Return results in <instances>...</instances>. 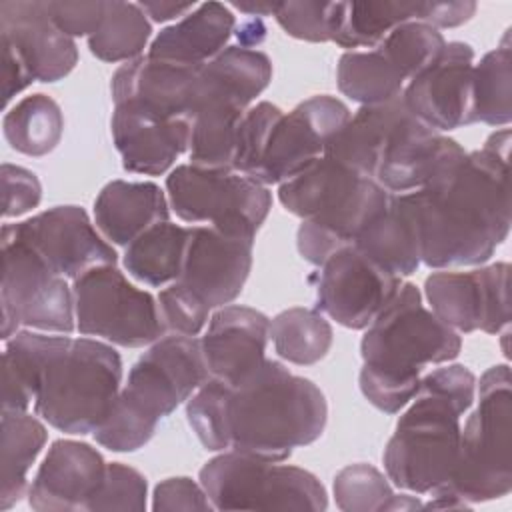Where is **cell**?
<instances>
[{
	"instance_id": "d6986e66",
	"label": "cell",
	"mask_w": 512,
	"mask_h": 512,
	"mask_svg": "<svg viewBox=\"0 0 512 512\" xmlns=\"http://www.w3.org/2000/svg\"><path fill=\"white\" fill-rule=\"evenodd\" d=\"M202 66L176 64L138 56L124 62L112 76L114 104L136 102L138 106L168 118L192 120L198 102V80Z\"/></svg>"
},
{
	"instance_id": "5bb4252c",
	"label": "cell",
	"mask_w": 512,
	"mask_h": 512,
	"mask_svg": "<svg viewBox=\"0 0 512 512\" xmlns=\"http://www.w3.org/2000/svg\"><path fill=\"white\" fill-rule=\"evenodd\" d=\"M348 106L328 94L312 96L292 108L272 128L256 182L282 184L324 156L328 140L348 122Z\"/></svg>"
},
{
	"instance_id": "4fadbf2b",
	"label": "cell",
	"mask_w": 512,
	"mask_h": 512,
	"mask_svg": "<svg viewBox=\"0 0 512 512\" xmlns=\"http://www.w3.org/2000/svg\"><path fill=\"white\" fill-rule=\"evenodd\" d=\"M402 278L388 272L356 246L334 252L318 272L316 310L344 328L364 330L384 310Z\"/></svg>"
},
{
	"instance_id": "c3c4849f",
	"label": "cell",
	"mask_w": 512,
	"mask_h": 512,
	"mask_svg": "<svg viewBox=\"0 0 512 512\" xmlns=\"http://www.w3.org/2000/svg\"><path fill=\"white\" fill-rule=\"evenodd\" d=\"M2 216L18 218L42 200V186L34 172L16 164H2Z\"/></svg>"
},
{
	"instance_id": "8d00e7d4",
	"label": "cell",
	"mask_w": 512,
	"mask_h": 512,
	"mask_svg": "<svg viewBox=\"0 0 512 512\" xmlns=\"http://www.w3.org/2000/svg\"><path fill=\"white\" fill-rule=\"evenodd\" d=\"M150 34L152 26L140 4L106 2L98 28L88 36V48L102 62H130L142 56Z\"/></svg>"
},
{
	"instance_id": "277c9868",
	"label": "cell",
	"mask_w": 512,
	"mask_h": 512,
	"mask_svg": "<svg viewBox=\"0 0 512 512\" xmlns=\"http://www.w3.org/2000/svg\"><path fill=\"white\" fill-rule=\"evenodd\" d=\"M228 386V436L234 452L284 462L294 448L316 442L326 428L328 404L322 390L278 360L264 358Z\"/></svg>"
},
{
	"instance_id": "9c48e42d",
	"label": "cell",
	"mask_w": 512,
	"mask_h": 512,
	"mask_svg": "<svg viewBox=\"0 0 512 512\" xmlns=\"http://www.w3.org/2000/svg\"><path fill=\"white\" fill-rule=\"evenodd\" d=\"M166 196L180 220L244 238H256L272 208L268 186L230 168L180 164L166 176Z\"/></svg>"
},
{
	"instance_id": "d590c367",
	"label": "cell",
	"mask_w": 512,
	"mask_h": 512,
	"mask_svg": "<svg viewBox=\"0 0 512 512\" xmlns=\"http://www.w3.org/2000/svg\"><path fill=\"white\" fill-rule=\"evenodd\" d=\"M332 326L316 308H288L270 320V338L280 358L312 366L320 362L332 346Z\"/></svg>"
},
{
	"instance_id": "7a4b0ae2",
	"label": "cell",
	"mask_w": 512,
	"mask_h": 512,
	"mask_svg": "<svg viewBox=\"0 0 512 512\" xmlns=\"http://www.w3.org/2000/svg\"><path fill=\"white\" fill-rule=\"evenodd\" d=\"M460 350L458 332L422 304L416 284L402 282L362 336L360 390L374 408L396 414L414 398L422 368L450 362Z\"/></svg>"
},
{
	"instance_id": "52a82bcc",
	"label": "cell",
	"mask_w": 512,
	"mask_h": 512,
	"mask_svg": "<svg viewBox=\"0 0 512 512\" xmlns=\"http://www.w3.org/2000/svg\"><path fill=\"white\" fill-rule=\"evenodd\" d=\"M198 478L214 510L322 512L328 508L326 488L312 472L234 450L210 458Z\"/></svg>"
},
{
	"instance_id": "d4e9b609",
	"label": "cell",
	"mask_w": 512,
	"mask_h": 512,
	"mask_svg": "<svg viewBox=\"0 0 512 512\" xmlns=\"http://www.w3.org/2000/svg\"><path fill=\"white\" fill-rule=\"evenodd\" d=\"M414 114L404 98H392L380 104H366L328 140L324 156L344 164L360 176L374 178L392 138Z\"/></svg>"
},
{
	"instance_id": "83f0119b",
	"label": "cell",
	"mask_w": 512,
	"mask_h": 512,
	"mask_svg": "<svg viewBox=\"0 0 512 512\" xmlns=\"http://www.w3.org/2000/svg\"><path fill=\"white\" fill-rule=\"evenodd\" d=\"M236 28L232 10L222 2H202L180 22L158 32L148 48L150 58L202 66L226 48Z\"/></svg>"
},
{
	"instance_id": "ab89813d",
	"label": "cell",
	"mask_w": 512,
	"mask_h": 512,
	"mask_svg": "<svg viewBox=\"0 0 512 512\" xmlns=\"http://www.w3.org/2000/svg\"><path fill=\"white\" fill-rule=\"evenodd\" d=\"M474 122L508 126L512 120V52L508 32L504 42L486 52L472 70Z\"/></svg>"
},
{
	"instance_id": "9a60e30c",
	"label": "cell",
	"mask_w": 512,
	"mask_h": 512,
	"mask_svg": "<svg viewBox=\"0 0 512 512\" xmlns=\"http://www.w3.org/2000/svg\"><path fill=\"white\" fill-rule=\"evenodd\" d=\"M8 226L52 270L68 280H76L92 268L114 266L118 260L112 244L94 228L86 210L80 206H54Z\"/></svg>"
},
{
	"instance_id": "8fae6325",
	"label": "cell",
	"mask_w": 512,
	"mask_h": 512,
	"mask_svg": "<svg viewBox=\"0 0 512 512\" xmlns=\"http://www.w3.org/2000/svg\"><path fill=\"white\" fill-rule=\"evenodd\" d=\"M210 378L200 340L164 334L132 364L120 392L150 420L170 416Z\"/></svg>"
},
{
	"instance_id": "60d3db41",
	"label": "cell",
	"mask_w": 512,
	"mask_h": 512,
	"mask_svg": "<svg viewBox=\"0 0 512 512\" xmlns=\"http://www.w3.org/2000/svg\"><path fill=\"white\" fill-rule=\"evenodd\" d=\"M444 46L446 40L438 28L420 20H408L396 26L376 50L408 84L442 54Z\"/></svg>"
},
{
	"instance_id": "f6af8a7d",
	"label": "cell",
	"mask_w": 512,
	"mask_h": 512,
	"mask_svg": "<svg viewBox=\"0 0 512 512\" xmlns=\"http://www.w3.org/2000/svg\"><path fill=\"white\" fill-rule=\"evenodd\" d=\"M148 484L146 478L132 466L122 462L106 464L104 480L88 504L86 512L96 510H146Z\"/></svg>"
},
{
	"instance_id": "6da1fadb",
	"label": "cell",
	"mask_w": 512,
	"mask_h": 512,
	"mask_svg": "<svg viewBox=\"0 0 512 512\" xmlns=\"http://www.w3.org/2000/svg\"><path fill=\"white\" fill-rule=\"evenodd\" d=\"M510 130L494 132L482 150L466 152L420 190L422 262L430 268L478 266L490 260L510 232Z\"/></svg>"
},
{
	"instance_id": "4dcf8cb0",
	"label": "cell",
	"mask_w": 512,
	"mask_h": 512,
	"mask_svg": "<svg viewBox=\"0 0 512 512\" xmlns=\"http://www.w3.org/2000/svg\"><path fill=\"white\" fill-rule=\"evenodd\" d=\"M246 110L226 98L202 96L190 120V164L232 170L238 126Z\"/></svg>"
},
{
	"instance_id": "ee69618b",
	"label": "cell",
	"mask_w": 512,
	"mask_h": 512,
	"mask_svg": "<svg viewBox=\"0 0 512 512\" xmlns=\"http://www.w3.org/2000/svg\"><path fill=\"white\" fill-rule=\"evenodd\" d=\"M282 114L284 112L272 102H258L244 112L238 126L232 170L246 174L254 180L260 168L262 156L266 152L272 128L282 118Z\"/></svg>"
},
{
	"instance_id": "836d02e7",
	"label": "cell",
	"mask_w": 512,
	"mask_h": 512,
	"mask_svg": "<svg viewBox=\"0 0 512 512\" xmlns=\"http://www.w3.org/2000/svg\"><path fill=\"white\" fill-rule=\"evenodd\" d=\"M48 440L46 426L28 412H2L0 510L28 496V472Z\"/></svg>"
},
{
	"instance_id": "7c38bea8",
	"label": "cell",
	"mask_w": 512,
	"mask_h": 512,
	"mask_svg": "<svg viewBox=\"0 0 512 512\" xmlns=\"http://www.w3.org/2000/svg\"><path fill=\"white\" fill-rule=\"evenodd\" d=\"M424 294L430 310L456 332L498 334L510 324L508 262L470 272H432L424 282Z\"/></svg>"
},
{
	"instance_id": "1f68e13d",
	"label": "cell",
	"mask_w": 512,
	"mask_h": 512,
	"mask_svg": "<svg viewBox=\"0 0 512 512\" xmlns=\"http://www.w3.org/2000/svg\"><path fill=\"white\" fill-rule=\"evenodd\" d=\"M362 178L366 176L356 174L328 156H320L278 184V200L290 214L308 220L342 200Z\"/></svg>"
},
{
	"instance_id": "603a6c76",
	"label": "cell",
	"mask_w": 512,
	"mask_h": 512,
	"mask_svg": "<svg viewBox=\"0 0 512 512\" xmlns=\"http://www.w3.org/2000/svg\"><path fill=\"white\" fill-rule=\"evenodd\" d=\"M268 340L270 318L260 310L240 304L218 308L200 340L210 378L238 382L266 358Z\"/></svg>"
},
{
	"instance_id": "11a10c76",
	"label": "cell",
	"mask_w": 512,
	"mask_h": 512,
	"mask_svg": "<svg viewBox=\"0 0 512 512\" xmlns=\"http://www.w3.org/2000/svg\"><path fill=\"white\" fill-rule=\"evenodd\" d=\"M236 36H238L242 48L254 50V46H258L266 38V26H264L262 18H248L246 22H242L236 28Z\"/></svg>"
},
{
	"instance_id": "7402d4cb",
	"label": "cell",
	"mask_w": 512,
	"mask_h": 512,
	"mask_svg": "<svg viewBox=\"0 0 512 512\" xmlns=\"http://www.w3.org/2000/svg\"><path fill=\"white\" fill-rule=\"evenodd\" d=\"M464 156L466 150L454 138L428 128L412 116L386 148L374 180L390 194L414 192Z\"/></svg>"
},
{
	"instance_id": "f1b7e54d",
	"label": "cell",
	"mask_w": 512,
	"mask_h": 512,
	"mask_svg": "<svg viewBox=\"0 0 512 512\" xmlns=\"http://www.w3.org/2000/svg\"><path fill=\"white\" fill-rule=\"evenodd\" d=\"M270 80L272 62L264 52L242 46H226L220 54L202 64L198 100L202 96H218L250 108L256 96L268 88Z\"/></svg>"
},
{
	"instance_id": "ba28073f",
	"label": "cell",
	"mask_w": 512,
	"mask_h": 512,
	"mask_svg": "<svg viewBox=\"0 0 512 512\" xmlns=\"http://www.w3.org/2000/svg\"><path fill=\"white\" fill-rule=\"evenodd\" d=\"M68 278L52 270L46 260L2 226V340L20 328L72 334L76 328L74 294Z\"/></svg>"
},
{
	"instance_id": "f546056e",
	"label": "cell",
	"mask_w": 512,
	"mask_h": 512,
	"mask_svg": "<svg viewBox=\"0 0 512 512\" xmlns=\"http://www.w3.org/2000/svg\"><path fill=\"white\" fill-rule=\"evenodd\" d=\"M418 2H332L330 40L348 52L376 48L396 26L416 20Z\"/></svg>"
},
{
	"instance_id": "816d5d0a",
	"label": "cell",
	"mask_w": 512,
	"mask_h": 512,
	"mask_svg": "<svg viewBox=\"0 0 512 512\" xmlns=\"http://www.w3.org/2000/svg\"><path fill=\"white\" fill-rule=\"evenodd\" d=\"M476 12V2H418L416 20L434 28H454L468 22Z\"/></svg>"
},
{
	"instance_id": "f5cc1de1",
	"label": "cell",
	"mask_w": 512,
	"mask_h": 512,
	"mask_svg": "<svg viewBox=\"0 0 512 512\" xmlns=\"http://www.w3.org/2000/svg\"><path fill=\"white\" fill-rule=\"evenodd\" d=\"M2 62H4V66H2L4 104L8 106L14 96H18L22 90H26L34 82V76L28 70L22 56L16 52V48L8 40H2Z\"/></svg>"
},
{
	"instance_id": "db71d44e",
	"label": "cell",
	"mask_w": 512,
	"mask_h": 512,
	"mask_svg": "<svg viewBox=\"0 0 512 512\" xmlns=\"http://www.w3.org/2000/svg\"><path fill=\"white\" fill-rule=\"evenodd\" d=\"M198 4L196 2H140V8L146 16H150L154 22H168L178 16L190 14Z\"/></svg>"
},
{
	"instance_id": "7dc6e473",
	"label": "cell",
	"mask_w": 512,
	"mask_h": 512,
	"mask_svg": "<svg viewBox=\"0 0 512 512\" xmlns=\"http://www.w3.org/2000/svg\"><path fill=\"white\" fill-rule=\"evenodd\" d=\"M274 18L292 38L306 42L330 40L332 2H278Z\"/></svg>"
},
{
	"instance_id": "ffe728a7",
	"label": "cell",
	"mask_w": 512,
	"mask_h": 512,
	"mask_svg": "<svg viewBox=\"0 0 512 512\" xmlns=\"http://www.w3.org/2000/svg\"><path fill=\"white\" fill-rule=\"evenodd\" d=\"M110 132L122 166L134 174H164L188 150L190 122L162 118L136 102L114 104Z\"/></svg>"
},
{
	"instance_id": "74e56055",
	"label": "cell",
	"mask_w": 512,
	"mask_h": 512,
	"mask_svg": "<svg viewBox=\"0 0 512 512\" xmlns=\"http://www.w3.org/2000/svg\"><path fill=\"white\" fill-rule=\"evenodd\" d=\"M336 82L344 96L362 106L398 98L406 86L376 48L344 52L336 66Z\"/></svg>"
},
{
	"instance_id": "5b68a950",
	"label": "cell",
	"mask_w": 512,
	"mask_h": 512,
	"mask_svg": "<svg viewBox=\"0 0 512 512\" xmlns=\"http://www.w3.org/2000/svg\"><path fill=\"white\" fill-rule=\"evenodd\" d=\"M122 382V358L106 342L48 334L34 410L66 434H92L112 408Z\"/></svg>"
},
{
	"instance_id": "8992f818",
	"label": "cell",
	"mask_w": 512,
	"mask_h": 512,
	"mask_svg": "<svg viewBox=\"0 0 512 512\" xmlns=\"http://www.w3.org/2000/svg\"><path fill=\"white\" fill-rule=\"evenodd\" d=\"M512 382L508 364L480 376L478 406L468 416L454 472L424 508H466L508 496L512 490Z\"/></svg>"
},
{
	"instance_id": "f35d334b",
	"label": "cell",
	"mask_w": 512,
	"mask_h": 512,
	"mask_svg": "<svg viewBox=\"0 0 512 512\" xmlns=\"http://www.w3.org/2000/svg\"><path fill=\"white\" fill-rule=\"evenodd\" d=\"M334 500L342 512H390L424 508L418 496L396 494L378 468L372 464H350L334 476Z\"/></svg>"
},
{
	"instance_id": "30bf717a",
	"label": "cell",
	"mask_w": 512,
	"mask_h": 512,
	"mask_svg": "<svg viewBox=\"0 0 512 512\" xmlns=\"http://www.w3.org/2000/svg\"><path fill=\"white\" fill-rule=\"evenodd\" d=\"M76 330L122 348L154 344L168 330L158 298L136 288L116 266H100L72 280Z\"/></svg>"
},
{
	"instance_id": "7bdbcfd3",
	"label": "cell",
	"mask_w": 512,
	"mask_h": 512,
	"mask_svg": "<svg viewBox=\"0 0 512 512\" xmlns=\"http://www.w3.org/2000/svg\"><path fill=\"white\" fill-rule=\"evenodd\" d=\"M158 422L140 412L122 392H118L112 408L92 432L94 440L112 452H134L150 442Z\"/></svg>"
},
{
	"instance_id": "bcb514c9",
	"label": "cell",
	"mask_w": 512,
	"mask_h": 512,
	"mask_svg": "<svg viewBox=\"0 0 512 512\" xmlns=\"http://www.w3.org/2000/svg\"><path fill=\"white\" fill-rule=\"evenodd\" d=\"M158 306L166 330L182 336L200 334L212 310L208 304H204L196 294H192L176 280L168 284L164 290H160Z\"/></svg>"
},
{
	"instance_id": "9f6ffc18",
	"label": "cell",
	"mask_w": 512,
	"mask_h": 512,
	"mask_svg": "<svg viewBox=\"0 0 512 512\" xmlns=\"http://www.w3.org/2000/svg\"><path fill=\"white\" fill-rule=\"evenodd\" d=\"M278 2H234L232 6L238 8L240 12H246L252 18H260V16H274Z\"/></svg>"
},
{
	"instance_id": "d6a6232c",
	"label": "cell",
	"mask_w": 512,
	"mask_h": 512,
	"mask_svg": "<svg viewBox=\"0 0 512 512\" xmlns=\"http://www.w3.org/2000/svg\"><path fill=\"white\" fill-rule=\"evenodd\" d=\"M188 238L190 228L170 220L160 222L126 246L124 268L146 286H168L178 280L182 272Z\"/></svg>"
},
{
	"instance_id": "f907efd6",
	"label": "cell",
	"mask_w": 512,
	"mask_h": 512,
	"mask_svg": "<svg viewBox=\"0 0 512 512\" xmlns=\"http://www.w3.org/2000/svg\"><path fill=\"white\" fill-rule=\"evenodd\" d=\"M48 14L52 22L70 38L74 36H90L102 16L106 2H78V0H60V2H46Z\"/></svg>"
},
{
	"instance_id": "ac0fdd59",
	"label": "cell",
	"mask_w": 512,
	"mask_h": 512,
	"mask_svg": "<svg viewBox=\"0 0 512 512\" xmlns=\"http://www.w3.org/2000/svg\"><path fill=\"white\" fill-rule=\"evenodd\" d=\"M104 474L106 462L96 448L86 442L56 440L28 488V504L38 512L88 510Z\"/></svg>"
},
{
	"instance_id": "3957f363",
	"label": "cell",
	"mask_w": 512,
	"mask_h": 512,
	"mask_svg": "<svg viewBox=\"0 0 512 512\" xmlns=\"http://www.w3.org/2000/svg\"><path fill=\"white\" fill-rule=\"evenodd\" d=\"M476 398V376L462 364L420 378L410 406L398 418L382 462L388 480L414 494H434L454 472L462 424Z\"/></svg>"
},
{
	"instance_id": "4316f807",
	"label": "cell",
	"mask_w": 512,
	"mask_h": 512,
	"mask_svg": "<svg viewBox=\"0 0 512 512\" xmlns=\"http://www.w3.org/2000/svg\"><path fill=\"white\" fill-rule=\"evenodd\" d=\"M168 216V196L154 182L112 180L94 200L96 228L118 246H128L148 228L166 222Z\"/></svg>"
},
{
	"instance_id": "e575fe53",
	"label": "cell",
	"mask_w": 512,
	"mask_h": 512,
	"mask_svg": "<svg viewBox=\"0 0 512 512\" xmlns=\"http://www.w3.org/2000/svg\"><path fill=\"white\" fill-rule=\"evenodd\" d=\"M6 142L20 154H50L64 132V116L60 106L46 94H30L16 102L2 120Z\"/></svg>"
},
{
	"instance_id": "484cf974",
	"label": "cell",
	"mask_w": 512,
	"mask_h": 512,
	"mask_svg": "<svg viewBox=\"0 0 512 512\" xmlns=\"http://www.w3.org/2000/svg\"><path fill=\"white\" fill-rule=\"evenodd\" d=\"M352 246L398 278L414 274L422 262V236L414 194H390L386 208L360 230Z\"/></svg>"
},
{
	"instance_id": "44dd1931",
	"label": "cell",
	"mask_w": 512,
	"mask_h": 512,
	"mask_svg": "<svg viewBox=\"0 0 512 512\" xmlns=\"http://www.w3.org/2000/svg\"><path fill=\"white\" fill-rule=\"evenodd\" d=\"M0 28L2 40L16 48L34 80L58 82L74 70L78 62L76 42L52 22L46 2H2Z\"/></svg>"
},
{
	"instance_id": "2e32d148",
	"label": "cell",
	"mask_w": 512,
	"mask_h": 512,
	"mask_svg": "<svg viewBox=\"0 0 512 512\" xmlns=\"http://www.w3.org/2000/svg\"><path fill=\"white\" fill-rule=\"evenodd\" d=\"M472 70V46L446 42L442 54L404 86L406 108L436 132L474 124Z\"/></svg>"
},
{
	"instance_id": "b9f144b4",
	"label": "cell",
	"mask_w": 512,
	"mask_h": 512,
	"mask_svg": "<svg viewBox=\"0 0 512 512\" xmlns=\"http://www.w3.org/2000/svg\"><path fill=\"white\" fill-rule=\"evenodd\" d=\"M228 396L230 386L218 378H208L186 404V418L200 444L212 452L230 450L228 436Z\"/></svg>"
},
{
	"instance_id": "e0dca14e",
	"label": "cell",
	"mask_w": 512,
	"mask_h": 512,
	"mask_svg": "<svg viewBox=\"0 0 512 512\" xmlns=\"http://www.w3.org/2000/svg\"><path fill=\"white\" fill-rule=\"evenodd\" d=\"M254 238L232 236L212 226H190L184 266L176 282L210 308L236 300L252 268Z\"/></svg>"
},
{
	"instance_id": "cb8c5ba5",
	"label": "cell",
	"mask_w": 512,
	"mask_h": 512,
	"mask_svg": "<svg viewBox=\"0 0 512 512\" xmlns=\"http://www.w3.org/2000/svg\"><path fill=\"white\" fill-rule=\"evenodd\" d=\"M390 192L374 178H362L342 200L314 218L302 220L296 232L300 256L322 266L334 252L352 246L360 230L386 208Z\"/></svg>"
},
{
	"instance_id": "681fc988",
	"label": "cell",
	"mask_w": 512,
	"mask_h": 512,
	"mask_svg": "<svg viewBox=\"0 0 512 512\" xmlns=\"http://www.w3.org/2000/svg\"><path fill=\"white\" fill-rule=\"evenodd\" d=\"M154 512H178V510H214L202 484L188 476H174L162 480L154 488L152 496Z\"/></svg>"
}]
</instances>
